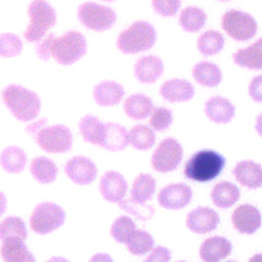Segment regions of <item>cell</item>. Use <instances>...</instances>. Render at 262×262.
Segmentation results:
<instances>
[{"label":"cell","mask_w":262,"mask_h":262,"mask_svg":"<svg viewBox=\"0 0 262 262\" xmlns=\"http://www.w3.org/2000/svg\"><path fill=\"white\" fill-rule=\"evenodd\" d=\"M248 262H262V253L252 256Z\"/></svg>","instance_id":"obj_50"},{"label":"cell","mask_w":262,"mask_h":262,"mask_svg":"<svg viewBox=\"0 0 262 262\" xmlns=\"http://www.w3.org/2000/svg\"><path fill=\"white\" fill-rule=\"evenodd\" d=\"M218 1H230V0H218Z\"/></svg>","instance_id":"obj_52"},{"label":"cell","mask_w":262,"mask_h":262,"mask_svg":"<svg viewBox=\"0 0 262 262\" xmlns=\"http://www.w3.org/2000/svg\"><path fill=\"white\" fill-rule=\"evenodd\" d=\"M250 97L257 102H262V75L254 77L248 88Z\"/></svg>","instance_id":"obj_44"},{"label":"cell","mask_w":262,"mask_h":262,"mask_svg":"<svg viewBox=\"0 0 262 262\" xmlns=\"http://www.w3.org/2000/svg\"><path fill=\"white\" fill-rule=\"evenodd\" d=\"M226 160L212 149H202L193 154L184 165L186 178L196 182H208L215 179L225 166Z\"/></svg>","instance_id":"obj_2"},{"label":"cell","mask_w":262,"mask_h":262,"mask_svg":"<svg viewBox=\"0 0 262 262\" xmlns=\"http://www.w3.org/2000/svg\"><path fill=\"white\" fill-rule=\"evenodd\" d=\"M128 188V183L124 176L114 170L106 171L100 178L99 191L101 196L110 202L119 204L124 200Z\"/></svg>","instance_id":"obj_13"},{"label":"cell","mask_w":262,"mask_h":262,"mask_svg":"<svg viewBox=\"0 0 262 262\" xmlns=\"http://www.w3.org/2000/svg\"><path fill=\"white\" fill-rule=\"evenodd\" d=\"M156 40L155 27L148 21L138 20L120 33L117 38V47L122 53L135 54L150 49Z\"/></svg>","instance_id":"obj_4"},{"label":"cell","mask_w":262,"mask_h":262,"mask_svg":"<svg viewBox=\"0 0 262 262\" xmlns=\"http://www.w3.org/2000/svg\"><path fill=\"white\" fill-rule=\"evenodd\" d=\"M160 94L170 102H183L193 97L194 88L192 84L184 79H171L161 86Z\"/></svg>","instance_id":"obj_21"},{"label":"cell","mask_w":262,"mask_h":262,"mask_svg":"<svg viewBox=\"0 0 262 262\" xmlns=\"http://www.w3.org/2000/svg\"><path fill=\"white\" fill-rule=\"evenodd\" d=\"M135 222L130 217L120 216L113 222L110 232L116 242L126 244L131 234L135 231Z\"/></svg>","instance_id":"obj_38"},{"label":"cell","mask_w":262,"mask_h":262,"mask_svg":"<svg viewBox=\"0 0 262 262\" xmlns=\"http://www.w3.org/2000/svg\"><path fill=\"white\" fill-rule=\"evenodd\" d=\"M129 133V143L138 150H147L151 148L156 142V134L154 130L146 125H136L131 128Z\"/></svg>","instance_id":"obj_34"},{"label":"cell","mask_w":262,"mask_h":262,"mask_svg":"<svg viewBox=\"0 0 262 262\" xmlns=\"http://www.w3.org/2000/svg\"><path fill=\"white\" fill-rule=\"evenodd\" d=\"M34 137L39 147L50 154L67 152L73 145L72 131L62 124L46 125Z\"/></svg>","instance_id":"obj_8"},{"label":"cell","mask_w":262,"mask_h":262,"mask_svg":"<svg viewBox=\"0 0 262 262\" xmlns=\"http://www.w3.org/2000/svg\"><path fill=\"white\" fill-rule=\"evenodd\" d=\"M23 51V40L12 32L0 34V57L12 58Z\"/></svg>","instance_id":"obj_37"},{"label":"cell","mask_w":262,"mask_h":262,"mask_svg":"<svg viewBox=\"0 0 262 262\" xmlns=\"http://www.w3.org/2000/svg\"><path fill=\"white\" fill-rule=\"evenodd\" d=\"M79 132L83 139L91 144L99 145L104 135V123L93 115H86L79 121Z\"/></svg>","instance_id":"obj_28"},{"label":"cell","mask_w":262,"mask_h":262,"mask_svg":"<svg viewBox=\"0 0 262 262\" xmlns=\"http://www.w3.org/2000/svg\"><path fill=\"white\" fill-rule=\"evenodd\" d=\"M231 243L223 236H212L203 242L200 247V257L204 262H220L231 252Z\"/></svg>","instance_id":"obj_19"},{"label":"cell","mask_w":262,"mask_h":262,"mask_svg":"<svg viewBox=\"0 0 262 262\" xmlns=\"http://www.w3.org/2000/svg\"><path fill=\"white\" fill-rule=\"evenodd\" d=\"M87 51V41L84 35L76 30L55 36L51 46V58L61 66H72L80 60Z\"/></svg>","instance_id":"obj_5"},{"label":"cell","mask_w":262,"mask_h":262,"mask_svg":"<svg viewBox=\"0 0 262 262\" xmlns=\"http://www.w3.org/2000/svg\"><path fill=\"white\" fill-rule=\"evenodd\" d=\"M45 262H71V261L69 259L64 258V257H61V256H52L51 258H49Z\"/></svg>","instance_id":"obj_49"},{"label":"cell","mask_w":262,"mask_h":262,"mask_svg":"<svg viewBox=\"0 0 262 262\" xmlns=\"http://www.w3.org/2000/svg\"><path fill=\"white\" fill-rule=\"evenodd\" d=\"M88 262H114V260L106 253H96L89 259Z\"/></svg>","instance_id":"obj_46"},{"label":"cell","mask_w":262,"mask_h":262,"mask_svg":"<svg viewBox=\"0 0 262 262\" xmlns=\"http://www.w3.org/2000/svg\"><path fill=\"white\" fill-rule=\"evenodd\" d=\"M124 87L118 82L105 80L97 83L93 87L92 96L95 103L99 106L117 105L124 97Z\"/></svg>","instance_id":"obj_17"},{"label":"cell","mask_w":262,"mask_h":262,"mask_svg":"<svg viewBox=\"0 0 262 262\" xmlns=\"http://www.w3.org/2000/svg\"><path fill=\"white\" fill-rule=\"evenodd\" d=\"M222 29L235 41H248L257 33V23L255 18L242 10L231 9L222 15Z\"/></svg>","instance_id":"obj_9"},{"label":"cell","mask_w":262,"mask_h":262,"mask_svg":"<svg viewBox=\"0 0 262 262\" xmlns=\"http://www.w3.org/2000/svg\"><path fill=\"white\" fill-rule=\"evenodd\" d=\"M28 230L25 221L18 216H8L0 221V241L20 238L26 241Z\"/></svg>","instance_id":"obj_35"},{"label":"cell","mask_w":262,"mask_h":262,"mask_svg":"<svg viewBox=\"0 0 262 262\" xmlns=\"http://www.w3.org/2000/svg\"><path fill=\"white\" fill-rule=\"evenodd\" d=\"M232 174L243 186L252 189L262 186V166L254 161L238 162L233 168Z\"/></svg>","instance_id":"obj_20"},{"label":"cell","mask_w":262,"mask_h":262,"mask_svg":"<svg viewBox=\"0 0 262 262\" xmlns=\"http://www.w3.org/2000/svg\"><path fill=\"white\" fill-rule=\"evenodd\" d=\"M30 172L37 182L48 184L56 179L58 169L51 159L40 156L32 160L30 164Z\"/></svg>","instance_id":"obj_27"},{"label":"cell","mask_w":262,"mask_h":262,"mask_svg":"<svg viewBox=\"0 0 262 262\" xmlns=\"http://www.w3.org/2000/svg\"><path fill=\"white\" fill-rule=\"evenodd\" d=\"M54 34H47L41 40H39L36 44V54L39 59L43 61H47L51 58V46L54 39Z\"/></svg>","instance_id":"obj_42"},{"label":"cell","mask_w":262,"mask_h":262,"mask_svg":"<svg viewBox=\"0 0 262 262\" xmlns=\"http://www.w3.org/2000/svg\"><path fill=\"white\" fill-rule=\"evenodd\" d=\"M28 16L29 25L24 38L29 43H37L56 23V11L46 0H32L28 6Z\"/></svg>","instance_id":"obj_3"},{"label":"cell","mask_w":262,"mask_h":262,"mask_svg":"<svg viewBox=\"0 0 262 262\" xmlns=\"http://www.w3.org/2000/svg\"><path fill=\"white\" fill-rule=\"evenodd\" d=\"M64 210L53 202L39 203L30 216L31 229L37 234H48L63 225Z\"/></svg>","instance_id":"obj_6"},{"label":"cell","mask_w":262,"mask_h":262,"mask_svg":"<svg viewBox=\"0 0 262 262\" xmlns=\"http://www.w3.org/2000/svg\"><path fill=\"white\" fill-rule=\"evenodd\" d=\"M27 152L17 145H8L0 152V166L9 174H18L27 166Z\"/></svg>","instance_id":"obj_24"},{"label":"cell","mask_w":262,"mask_h":262,"mask_svg":"<svg viewBox=\"0 0 262 262\" xmlns=\"http://www.w3.org/2000/svg\"><path fill=\"white\" fill-rule=\"evenodd\" d=\"M0 255L4 262H36L35 256L20 238L2 241Z\"/></svg>","instance_id":"obj_22"},{"label":"cell","mask_w":262,"mask_h":262,"mask_svg":"<svg viewBox=\"0 0 262 262\" xmlns=\"http://www.w3.org/2000/svg\"><path fill=\"white\" fill-rule=\"evenodd\" d=\"M2 100L10 114L19 122L35 120L41 111V99L33 90L17 84H9L2 90Z\"/></svg>","instance_id":"obj_1"},{"label":"cell","mask_w":262,"mask_h":262,"mask_svg":"<svg viewBox=\"0 0 262 262\" xmlns=\"http://www.w3.org/2000/svg\"><path fill=\"white\" fill-rule=\"evenodd\" d=\"M125 114L133 120H142L150 116L154 107L152 100L145 94L136 93L128 96L124 101Z\"/></svg>","instance_id":"obj_25"},{"label":"cell","mask_w":262,"mask_h":262,"mask_svg":"<svg viewBox=\"0 0 262 262\" xmlns=\"http://www.w3.org/2000/svg\"><path fill=\"white\" fill-rule=\"evenodd\" d=\"M128 144L129 133L122 125L115 122L104 123V135L100 147L111 151H119L127 147Z\"/></svg>","instance_id":"obj_23"},{"label":"cell","mask_w":262,"mask_h":262,"mask_svg":"<svg viewBox=\"0 0 262 262\" xmlns=\"http://www.w3.org/2000/svg\"><path fill=\"white\" fill-rule=\"evenodd\" d=\"M255 129L257 133L262 137V113L257 117L256 119V124H255Z\"/></svg>","instance_id":"obj_48"},{"label":"cell","mask_w":262,"mask_h":262,"mask_svg":"<svg viewBox=\"0 0 262 262\" xmlns=\"http://www.w3.org/2000/svg\"><path fill=\"white\" fill-rule=\"evenodd\" d=\"M155 245V239L150 233L142 229H135L129 239L126 242V247L132 255L141 256L151 251Z\"/></svg>","instance_id":"obj_36"},{"label":"cell","mask_w":262,"mask_h":262,"mask_svg":"<svg viewBox=\"0 0 262 262\" xmlns=\"http://www.w3.org/2000/svg\"><path fill=\"white\" fill-rule=\"evenodd\" d=\"M102 1H105V2H112V1H115V0H102Z\"/></svg>","instance_id":"obj_51"},{"label":"cell","mask_w":262,"mask_h":262,"mask_svg":"<svg viewBox=\"0 0 262 262\" xmlns=\"http://www.w3.org/2000/svg\"><path fill=\"white\" fill-rule=\"evenodd\" d=\"M7 208V198L3 191H0V217L5 213Z\"/></svg>","instance_id":"obj_47"},{"label":"cell","mask_w":262,"mask_h":262,"mask_svg":"<svg viewBox=\"0 0 262 262\" xmlns=\"http://www.w3.org/2000/svg\"><path fill=\"white\" fill-rule=\"evenodd\" d=\"M171 252L163 246L156 247L143 262H170Z\"/></svg>","instance_id":"obj_43"},{"label":"cell","mask_w":262,"mask_h":262,"mask_svg":"<svg viewBox=\"0 0 262 262\" xmlns=\"http://www.w3.org/2000/svg\"><path fill=\"white\" fill-rule=\"evenodd\" d=\"M46 123H47V119H45V118H41L38 120L35 119V120L29 122V124L26 127V130L30 135L35 136L40 131V129H42L44 126H46Z\"/></svg>","instance_id":"obj_45"},{"label":"cell","mask_w":262,"mask_h":262,"mask_svg":"<svg viewBox=\"0 0 262 262\" xmlns=\"http://www.w3.org/2000/svg\"><path fill=\"white\" fill-rule=\"evenodd\" d=\"M192 198V190L185 183H171L158 193L159 204L169 210H179L187 206Z\"/></svg>","instance_id":"obj_12"},{"label":"cell","mask_w":262,"mask_h":262,"mask_svg":"<svg viewBox=\"0 0 262 262\" xmlns=\"http://www.w3.org/2000/svg\"><path fill=\"white\" fill-rule=\"evenodd\" d=\"M211 199L214 205L219 208H230L239 199V188L232 182L221 181L213 187Z\"/></svg>","instance_id":"obj_29"},{"label":"cell","mask_w":262,"mask_h":262,"mask_svg":"<svg viewBox=\"0 0 262 262\" xmlns=\"http://www.w3.org/2000/svg\"><path fill=\"white\" fill-rule=\"evenodd\" d=\"M206 117L217 124L229 123L235 114L234 105L223 96H213L205 103Z\"/></svg>","instance_id":"obj_18"},{"label":"cell","mask_w":262,"mask_h":262,"mask_svg":"<svg viewBox=\"0 0 262 262\" xmlns=\"http://www.w3.org/2000/svg\"><path fill=\"white\" fill-rule=\"evenodd\" d=\"M173 122V114L169 108L159 106L152 110L149 118V127L155 131H165Z\"/></svg>","instance_id":"obj_40"},{"label":"cell","mask_w":262,"mask_h":262,"mask_svg":"<svg viewBox=\"0 0 262 262\" xmlns=\"http://www.w3.org/2000/svg\"><path fill=\"white\" fill-rule=\"evenodd\" d=\"M156 191V180L147 173L139 174L131 187V200L137 203H145L152 199Z\"/></svg>","instance_id":"obj_31"},{"label":"cell","mask_w":262,"mask_h":262,"mask_svg":"<svg viewBox=\"0 0 262 262\" xmlns=\"http://www.w3.org/2000/svg\"><path fill=\"white\" fill-rule=\"evenodd\" d=\"M180 0H151L155 12L164 17L174 16L180 8Z\"/></svg>","instance_id":"obj_41"},{"label":"cell","mask_w":262,"mask_h":262,"mask_svg":"<svg viewBox=\"0 0 262 262\" xmlns=\"http://www.w3.org/2000/svg\"><path fill=\"white\" fill-rule=\"evenodd\" d=\"M233 61L246 69L261 70L262 69V38L258 39L252 45L238 49L232 55Z\"/></svg>","instance_id":"obj_26"},{"label":"cell","mask_w":262,"mask_h":262,"mask_svg":"<svg viewBox=\"0 0 262 262\" xmlns=\"http://www.w3.org/2000/svg\"><path fill=\"white\" fill-rule=\"evenodd\" d=\"M206 12L198 6L185 7L179 15V25L185 32H199L206 24Z\"/></svg>","instance_id":"obj_32"},{"label":"cell","mask_w":262,"mask_h":262,"mask_svg":"<svg viewBox=\"0 0 262 262\" xmlns=\"http://www.w3.org/2000/svg\"><path fill=\"white\" fill-rule=\"evenodd\" d=\"M119 207L123 211L135 216L137 219L141 221L148 220L149 218L152 217L155 213V208L152 206L147 205L145 203H137L131 199L121 201L119 203Z\"/></svg>","instance_id":"obj_39"},{"label":"cell","mask_w":262,"mask_h":262,"mask_svg":"<svg viewBox=\"0 0 262 262\" xmlns=\"http://www.w3.org/2000/svg\"><path fill=\"white\" fill-rule=\"evenodd\" d=\"M182 155V146L175 138H165L159 143L151 156V166L160 173L171 172L180 164Z\"/></svg>","instance_id":"obj_10"},{"label":"cell","mask_w":262,"mask_h":262,"mask_svg":"<svg viewBox=\"0 0 262 262\" xmlns=\"http://www.w3.org/2000/svg\"><path fill=\"white\" fill-rule=\"evenodd\" d=\"M78 19L88 30L103 32L111 29L117 19L116 12L108 6L95 2H84L77 10Z\"/></svg>","instance_id":"obj_7"},{"label":"cell","mask_w":262,"mask_h":262,"mask_svg":"<svg viewBox=\"0 0 262 262\" xmlns=\"http://www.w3.org/2000/svg\"><path fill=\"white\" fill-rule=\"evenodd\" d=\"M135 79L142 84L155 83L164 72L163 60L157 55L140 57L133 68Z\"/></svg>","instance_id":"obj_16"},{"label":"cell","mask_w":262,"mask_h":262,"mask_svg":"<svg viewBox=\"0 0 262 262\" xmlns=\"http://www.w3.org/2000/svg\"><path fill=\"white\" fill-rule=\"evenodd\" d=\"M192 77L205 87H216L222 80L220 68L210 61H200L192 68Z\"/></svg>","instance_id":"obj_30"},{"label":"cell","mask_w":262,"mask_h":262,"mask_svg":"<svg viewBox=\"0 0 262 262\" xmlns=\"http://www.w3.org/2000/svg\"><path fill=\"white\" fill-rule=\"evenodd\" d=\"M178 262H186V261H178Z\"/></svg>","instance_id":"obj_54"},{"label":"cell","mask_w":262,"mask_h":262,"mask_svg":"<svg viewBox=\"0 0 262 262\" xmlns=\"http://www.w3.org/2000/svg\"><path fill=\"white\" fill-rule=\"evenodd\" d=\"M224 44L225 40L221 33L215 30H209L199 36L196 47L201 54L210 56L219 53L223 49Z\"/></svg>","instance_id":"obj_33"},{"label":"cell","mask_w":262,"mask_h":262,"mask_svg":"<svg viewBox=\"0 0 262 262\" xmlns=\"http://www.w3.org/2000/svg\"><path fill=\"white\" fill-rule=\"evenodd\" d=\"M234 228L245 234H252L258 230L262 224L260 211L250 204H244L235 208L231 215Z\"/></svg>","instance_id":"obj_14"},{"label":"cell","mask_w":262,"mask_h":262,"mask_svg":"<svg viewBox=\"0 0 262 262\" xmlns=\"http://www.w3.org/2000/svg\"><path fill=\"white\" fill-rule=\"evenodd\" d=\"M219 215L209 207H198L186 216L187 228L199 234H204L214 230L219 224Z\"/></svg>","instance_id":"obj_15"},{"label":"cell","mask_w":262,"mask_h":262,"mask_svg":"<svg viewBox=\"0 0 262 262\" xmlns=\"http://www.w3.org/2000/svg\"><path fill=\"white\" fill-rule=\"evenodd\" d=\"M64 173L72 182L79 185H87L95 180L97 167L89 158L76 156L66 163Z\"/></svg>","instance_id":"obj_11"},{"label":"cell","mask_w":262,"mask_h":262,"mask_svg":"<svg viewBox=\"0 0 262 262\" xmlns=\"http://www.w3.org/2000/svg\"><path fill=\"white\" fill-rule=\"evenodd\" d=\"M226 262H235V261H226Z\"/></svg>","instance_id":"obj_53"}]
</instances>
